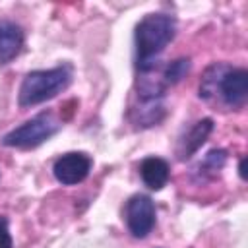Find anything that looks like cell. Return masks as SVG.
<instances>
[{
    "label": "cell",
    "mask_w": 248,
    "mask_h": 248,
    "mask_svg": "<svg viewBox=\"0 0 248 248\" xmlns=\"http://www.w3.org/2000/svg\"><path fill=\"white\" fill-rule=\"evenodd\" d=\"M0 248H12V236L8 231V219L0 217Z\"/></svg>",
    "instance_id": "obj_12"
},
{
    "label": "cell",
    "mask_w": 248,
    "mask_h": 248,
    "mask_svg": "<svg viewBox=\"0 0 248 248\" xmlns=\"http://www.w3.org/2000/svg\"><path fill=\"white\" fill-rule=\"evenodd\" d=\"M72 81V68L68 64L52 70H35L29 72L19 87L17 103L19 107H33L45 103L58 93H62Z\"/></svg>",
    "instance_id": "obj_3"
},
{
    "label": "cell",
    "mask_w": 248,
    "mask_h": 248,
    "mask_svg": "<svg viewBox=\"0 0 248 248\" xmlns=\"http://www.w3.org/2000/svg\"><path fill=\"white\" fill-rule=\"evenodd\" d=\"M200 97L205 101H221L229 108H240L248 97V74L229 64H213L202 78Z\"/></svg>",
    "instance_id": "obj_2"
},
{
    "label": "cell",
    "mask_w": 248,
    "mask_h": 248,
    "mask_svg": "<svg viewBox=\"0 0 248 248\" xmlns=\"http://www.w3.org/2000/svg\"><path fill=\"white\" fill-rule=\"evenodd\" d=\"M188 70H190V60L188 58H176L163 68V79L167 85H172V83L180 81L188 74Z\"/></svg>",
    "instance_id": "obj_10"
},
{
    "label": "cell",
    "mask_w": 248,
    "mask_h": 248,
    "mask_svg": "<svg viewBox=\"0 0 248 248\" xmlns=\"http://www.w3.org/2000/svg\"><path fill=\"white\" fill-rule=\"evenodd\" d=\"M141 180L151 190H161L169 182V163L161 157H147L140 165Z\"/></svg>",
    "instance_id": "obj_9"
},
{
    "label": "cell",
    "mask_w": 248,
    "mask_h": 248,
    "mask_svg": "<svg viewBox=\"0 0 248 248\" xmlns=\"http://www.w3.org/2000/svg\"><path fill=\"white\" fill-rule=\"evenodd\" d=\"M213 130V120L211 118H203V120H198L178 141V147H176V153H178V159L186 161L190 159L207 140V136L211 134Z\"/></svg>",
    "instance_id": "obj_7"
},
{
    "label": "cell",
    "mask_w": 248,
    "mask_h": 248,
    "mask_svg": "<svg viewBox=\"0 0 248 248\" xmlns=\"http://www.w3.org/2000/svg\"><path fill=\"white\" fill-rule=\"evenodd\" d=\"M89 170H91V157L85 153H78V151H72V153L58 157L54 161V167H52L56 180L60 184H66V186H72V184L85 180Z\"/></svg>",
    "instance_id": "obj_6"
},
{
    "label": "cell",
    "mask_w": 248,
    "mask_h": 248,
    "mask_svg": "<svg viewBox=\"0 0 248 248\" xmlns=\"http://www.w3.org/2000/svg\"><path fill=\"white\" fill-rule=\"evenodd\" d=\"M244 163H246V159L242 157V159H240V165H238V172H240V178H246V172H244Z\"/></svg>",
    "instance_id": "obj_13"
},
{
    "label": "cell",
    "mask_w": 248,
    "mask_h": 248,
    "mask_svg": "<svg viewBox=\"0 0 248 248\" xmlns=\"http://www.w3.org/2000/svg\"><path fill=\"white\" fill-rule=\"evenodd\" d=\"M126 225L136 238H145L155 227V203L145 194H136L126 203Z\"/></svg>",
    "instance_id": "obj_5"
},
{
    "label": "cell",
    "mask_w": 248,
    "mask_h": 248,
    "mask_svg": "<svg viewBox=\"0 0 248 248\" xmlns=\"http://www.w3.org/2000/svg\"><path fill=\"white\" fill-rule=\"evenodd\" d=\"M225 161H227V153L223 149H213L200 163V170H203V172H217L219 169H223Z\"/></svg>",
    "instance_id": "obj_11"
},
{
    "label": "cell",
    "mask_w": 248,
    "mask_h": 248,
    "mask_svg": "<svg viewBox=\"0 0 248 248\" xmlns=\"http://www.w3.org/2000/svg\"><path fill=\"white\" fill-rule=\"evenodd\" d=\"M176 21L167 14H149L136 25V64L140 72L155 68L159 54L174 39Z\"/></svg>",
    "instance_id": "obj_1"
},
{
    "label": "cell",
    "mask_w": 248,
    "mask_h": 248,
    "mask_svg": "<svg viewBox=\"0 0 248 248\" xmlns=\"http://www.w3.org/2000/svg\"><path fill=\"white\" fill-rule=\"evenodd\" d=\"M60 126L62 124L50 112H41L35 118L17 126L16 130L8 132L2 140V143L8 145V147L31 149V147H37V145L45 143L46 140H50L60 130Z\"/></svg>",
    "instance_id": "obj_4"
},
{
    "label": "cell",
    "mask_w": 248,
    "mask_h": 248,
    "mask_svg": "<svg viewBox=\"0 0 248 248\" xmlns=\"http://www.w3.org/2000/svg\"><path fill=\"white\" fill-rule=\"evenodd\" d=\"M23 48V31L17 23L0 19V64L12 62Z\"/></svg>",
    "instance_id": "obj_8"
}]
</instances>
